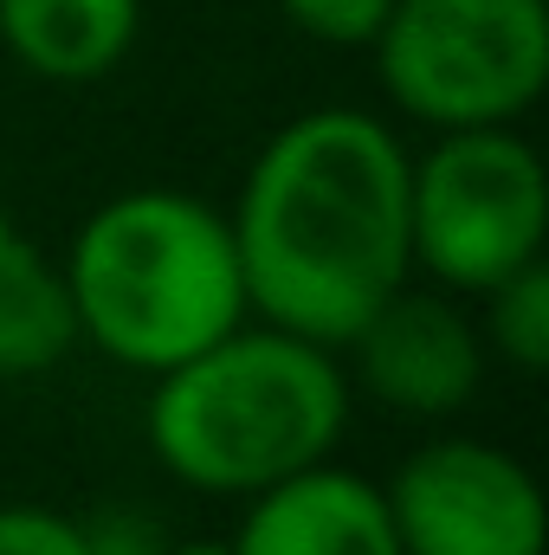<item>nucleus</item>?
<instances>
[{"label": "nucleus", "mask_w": 549, "mask_h": 555, "mask_svg": "<svg viewBox=\"0 0 549 555\" xmlns=\"http://www.w3.org/2000/svg\"><path fill=\"white\" fill-rule=\"evenodd\" d=\"M233 555H401V537L375 478L317 459L246 498Z\"/></svg>", "instance_id": "obj_8"}, {"label": "nucleus", "mask_w": 549, "mask_h": 555, "mask_svg": "<svg viewBox=\"0 0 549 555\" xmlns=\"http://www.w3.org/2000/svg\"><path fill=\"white\" fill-rule=\"evenodd\" d=\"M485 297V343L518 369L544 375L549 369V259H531L511 278H498Z\"/></svg>", "instance_id": "obj_11"}, {"label": "nucleus", "mask_w": 549, "mask_h": 555, "mask_svg": "<svg viewBox=\"0 0 549 555\" xmlns=\"http://www.w3.org/2000/svg\"><path fill=\"white\" fill-rule=\"evenodd\" d=\"M142 33V0H0V46L46 85L111 78Z\"/></svg>", "instance_id": "obj_9"}, {"label": "nucleus", "mask_w": 549, "mask_h": 555, "mask_svg": "<svg viewBox=\"0 0 549 555\" xmlns=\"http://www.w3.org/2000/svg\"><path fill=\"white\" fill-rule=\"evenodd\" d=\"M65 284L78 304V343L137 375L188 362L253 317L227 214L175 188L104 201L72 233Z\"/></svg>", "instance_id": "obj_3"}, {"label": "nucleus", "mask_w": 549, "mask_h": 555, "mask_svg": "<svg viewBox=\"0 0 549 555\" xmlns=\"http://www.w3.org/2000/svg\"><path fill=\"white\" fill-rule=\"evenodd\" d=\"M13 240H20V233H13V220H7V207H0V259L13 253Z\"/></svg>", "instance_id": "obj_16"}, {"label": "nucleus", "mask_w": 549, "mask_h": 555, "mask_svg": "<svg viewBox=\"0 0 549 555\" xmlns=\"http://www.w3.org/2000/svg\"><path fill=\"white\" fill-rule=\"evenodd\" d=\"M78 349V304L65 266L13 240L0 259V375H39Z\"/></svg>", "instance_id": "obj_10"}, {"label": "nucleus", "mask_w": 549, "mask_h": 555, "mask_svg": "<svg viewBox=\"0 0 549 555\" xmlns=\"http://www.w3.org/2000/svg\"><path fill=\"white\" fill-rule=\"evenodd\" d=\"M369 52L388 104L426 130L518 124L549 85V0H395Z\"/></svg>", "instance_id": "obj_4"}, {"label": "nucleus", "mask_w": 549, "mask_h": 555, "mask_svg": "<svg viewBox=\"0 0 549 555\" xmlns=\"http://www.w3.org/2000/svg\"><path fill=\"white\" fill-rule=\"evenodd\" d=\"M78 530H85V555H168V530L137 504L91 511Z\"/></svg>", "instance_id": "obj_14"}, {"label": "nucleus", "mask_w": 549, "mask_h": 555, "mask_svg": "<svg viewBox=\"0 0 549 555\" xmlns=\"http://www.w3.org/2000/svg\"><path fill=\"white\" fill-rule=\"evenodd\" d=\"M408 240L413 266L452 291H491L518 266L544 259V155L511 124L439 130V142L408 168Z\"/></svg>", "instance_id": "obj_5"}, {"label": "nucleus", "mask_w": 549, "mask_h": 555, "mask_svg": "<svg viewBox=\"0 0 549 555\" xmlns=\"http://www.w3.org/2000/svg\"><path fill=\"white\" fill-rule=\"evenodd\" d=\"M149 382L155 465L207 498L266 491L330 459L349 426V375L336 349L253 317Z\"/></svg>", "instance_id": "obj_2"}, {"label": "nucleus", "mask_w": 549, "mask_h": 555, "mask_svg": "<svg viewBox=\"0 0 549 555\" xmlns=\"http://www.w3.org/2000/svg\"><path fill=\"white\" fill-rule=\"evenodd\" d=\"M168 555H233V543H168Z\"/></svg>", "instance_id": "obj_15"}, {"label": "nucleus", "mask_w": 549, "mask_h": 555, "mask_svg": "<svg viewBox=\"0 0 549 555\" xmlns=\"http://www.w3.org/2000/svg\"><path fill=\"white\" fill-rule=\"evenodd\" d=\"M401 555H544L549 504L524 459L446 433L413 446L382 485Z\"/></svg>", "instance_id": "obj_6"}, {"label": "nucleus", "mask_w": 549, "mask_h": 555, "mask_svg": "<svg viewBox=\"0 0 549 555\" xmlns=\"http://www.w3.org/2000/svg\"><path fill=\"white\" fill-rule=\"evenodd\" d=\"M343 349L356 356V382L413 420L459 414L485 382V336L446 297L420 291H395Z\"/></svg>", "instance_id": "obj_7"}, {"label": "nucleus", "mask_w": 549, "mask_h": 555, "mask_svg": "<svg viewBox=\"0 0 549 555\" xmlns=\"http://www.w3.org/2000/svg\"><path fill=\"white\" fill-rule=\"evenodd\" d=\"M0 555H85V530L52 504H0Z\"/></svg>", "instance_id": "obj_13"}, {"label": "nucleus", "mask_w": 549, "mask_h": 555, "mask_svg": "<svg viewBox=\"0 0 549 555\" xmlns=\"http://www.w3.org/2000/svg\"><path fill=\"white\" fill-rule=\"evenodd\" d=\"M278 13L317 46H375L395 0H278Z\"/></svg>", "instance_id": "obj_12"}, {"label": "nucleus", "mask_w": 549, "mask_h": 555, "mask_svg": "<svg viewBox=\"0 0 549 555\" xmlns=\"http://www.w3.org/2000/svg\"><path fill=\"white\" fill-rule=\"evenodd\" d=\"M408 142L369 111H304L278 130L227 214L259 323L343 349L408 291Z\"/></svg>", "instance_id": "obj_1"}]
</instances>
